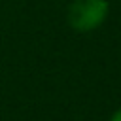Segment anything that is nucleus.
<instances>
[{
	"label": "nucleus",
	"instance_id": "nucleus-2",
	"mask_svg": "<svg viewBox=\"0 0 121 121\" xmlns=\"http://www.w3.org/2000/svg\"><path fill=\"white\" fill-rule=\"evenodd\" d=\"M110 121H121V108H117V110H115V112L112 113Z\"/></svg>",
	"mask_w": 121,
	"mask_h": 121
},
{
	"label": "nucleus",
	"instance_id": "nucleus-1",
	"mask_svg": "<svg viewBox=\"0 0 121 121\" xmlns=\"http://www.w3.org/2000/svg\"><path fill=\"white\" fill-rule=\"evenodd\" d=\"M110 13L108 0H72L68 6V25L76 32H93L106 21Z\"/></svg>",
	"mask_w": 121,
	"mask_h": 121
}]
</instances>
